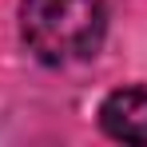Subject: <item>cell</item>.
Masks as SVG:
<instances>
[{"label": "cell", "instance_id": "2", "mask_svg": "<svg viewBox=\"0 0 147 147\" xmlns=\"http://www.w3.org/2000/svg\"><path fill=\"white\" fill-rule=\"evenodd\" d=\"M99 127L119 143H147V88H119L103 99Z\"/></svg>", "mask_w": 147, "mask_h": 147}, {"label": "cell", "instance_id": "1", "mask_svg": "<svg viewBox=\"0 0 147 147\" xmlns=\"http://www.w3.org/2000/svg\"><path fill=\"white\" fill-rule=\"evenodd\" d=\"M103 0H24L20 36L40 64H76L103 40Z\"/></svg>", "mask_w": 147, "mask_h": 147}]
</instances>
